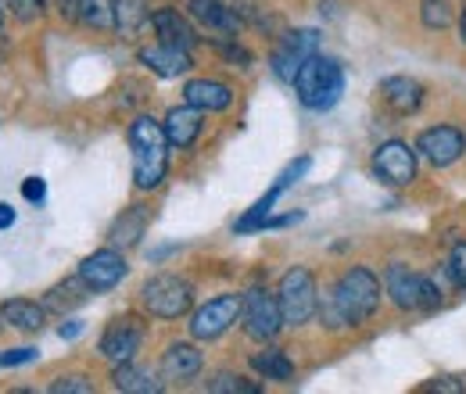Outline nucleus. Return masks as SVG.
<instances>
[{
	"label": "nucleus",
	"mask_w": 466,
	"mask_h": 394,
	"mask_svg": "<svg viewBox=\"0 0 466 394\" xmlns=\"http://www.w3.org/2000/svg\"><path fill=\"white\" fill-rule=\"evenodd\" d=\"M377 305H380V280L370 269L355 266L319 301V312H323V323L330 330H338V327H359V323H366L377 312Z\"/></svg>",
	"instance_id": "nucleus-1"
},
{
	"label": "nucleus",
	"mask_w": 466,
	"mask_h": 394,
	"mask_svg": "<svg viewBox=\"0 0 466 394\" xmlns=\"http://www.w3.org/2000/svg\"><path fill=\"white\" fill-rule=\"evenodd\" d=\"M129 147H133V183L140 190H155L169 169V136L166 126L151 115L129 122Z\"/></svg>",
	"instance_id": "nucleus-2"
},
{
	"label": "nucleus",
	"mask_w": 466,
	"mask_h": 394,
	"mask_svg": "<svg viewBox=\"0 0 466 394\" xmlns=\"http://www.w3.org/2000/svg\"><path fill=\"white\" fill-rule=\"evenodd\" d=\"M294 90H298V101L312 112H327L341 101L345 94V72H341V61L327 55H312L294 76Z\"/></svg>",
	"instance_id": "nucleus-3"
},
{
	"label": "nucleus",
	"mask_w": 466,
	"mask_h": 394,
	"mask_svg": "<svg viewBox=\"0 0 466 394\" xmlns=\"http://www.w3.org/2000/svg\"><path fill=\"white\" fill-rule=\"evenodd\" d=\"M277 301H280V312H284V323L288 327H301L316 316L319 308V290H316V280L309 269H291L280 277V287H277Z\"/></svg>",
	"instance_id": "nucleus-4"
},
{
	"label": "nucleus",
	"mask_w": 466,
	"mask_h": 394,
	"mask_svg": "<svg viewBox=\"0 0 466 394\" xmlns=\"http://www.w3.org/2000/svg\"><path fill=\"white\" fill-rule=\"evenodd\" d=\"M384 287H388V294H391V301H395L399 308H438V305H441L438 283L420 277V273H412L402 262L388 266Z\"/></svg>",
	"instance_id": "nucleus-5"
},
{
	"label": "nucleus",
	"mask_w": 466,
	"mask_h": 394,
	"mask_svg": "<svg viewBox=\"0 0 466 394\" xmlns=\"http://www.w3.org/2000/svg\"><path fill=\"white\" fill-rule=\"evenodd\" d=\"M240 319H244V330L251 340H273L284 327V312H280L277 294H269L262 287L240 294Z\"/></svg>",
	"instance_id": "nucleus-6"
},
{
	"label": "nucleus",
	"mask_w": 466,
	"mask_h": 394,
	"mask_svg": "<svg viewBox=\"0 0 466 394\" xmlns=\"http://www.w3.org/2000/svg\"><path fill=\"white\" fill-rule=\"evenodd\" d=\"M140 301L158 319H179L194 305V287L187 280H179V277H155V280L144 283Z\"/></svg>",
	"instance_id": "nucleus-7"
},
{
	"label": "nucleus",
	"mask_w": 466,
	"mask_h": 394,
	"mask_svg": "<svg viewBox=\"0 0 466 394\" xmlns=\"http://www.w3.org/2000/svg\"><path fill=\"white\" fill-rule=\"evenodd\" d=\"M237 319H240V294H223V298H212L208 305H201L194 312L190 334L198 340H216L223 338Z\"/></svg>",
	"instance_id": "nucleus-8"
},
{
	"label": "nucleus",
	"mask_w": 466,
	"mask_h": 394,
	"mask_svg": "<svg viewBox=\"0 0 466 394\" xmlns=\"http://www.w3.org/2000/svg\"><path fill=\"white\" fill-rule=\"evenodd\" d=\"M373 172L388 187H406L416 179V151L402 140H388L373 155Z\"/></svg>",
	"instance_id": "nucleus-9"
},
{
	"label": "nucleus",
	"mask_w": 466,
	"mask_h": 394,
	"mask_svg": "<svg viewBox=\"0 0 466 394\" xmlns=\"http://www.w3.org/2000/svg\"><path fill=\"white\" fill-rule=\"evenodd\" d=\"M416 151H420L434 169H445V166H452V162L463 158L466 136L456 126H434V129H423V133H420Z\"/></svg>",
	"instance_id": "nucleus-10"
},
{
	"label": "nucleus",
	"mask_w": 466,
	"mask_h": 394,
	"mask_svg": "<svg viewBox=\"0 0 466 394\" xmlns=\"http://www.w3.org/2000/svg\"><path fill=\"white\" fill-rule=\"evenodd\" d=\"M312 55H319V33L316 29H294L280 40V47L273 51V72L280 79L294 83L298 68L309 61Z\"/></svg>",
	"instance_id": "nucleus-11"
},
{
	"label": "nucleus",
	"mask_w": 466,
	"mask_h": 394,
	"mask_svg": "<svg viewBox=\"0 0 466 394\" xmlns=\"http://www.w3.org/2000/svg\"><path fill=\"white\" fill-rule=\"evenodd\" d=\"M79 277H83V283H86L94 294H97V290H112V287L126 277V258L118 255L116 248H101V251H94L90 258H83Z\"/></svg>",
	"instance_id": "nucleus-12"
},
{
	"label": "nucleus",
	"mask_w": 466,
	"mask_h": 394,
	"mask_svg": "<svg viewBox=\"0 0 466 394\" xmlns=\"http://www.w3.org/2000/svg\"><path fill=\"white\" fill-rule=\"evenodd\" d=\"M140 344H144V323H137L133 316H122V319H116V323L105 330V338H101V355H105L108 362H129V359L140 351Z\"/></svg>",
	"instance_id": "nucleus-13"
},
{
	"label": "nucleus",
	"mask_w": 466,
	"mask_h": 394,
	"mask_svg": "<svg viewBox=\"0 0 466 394\" xmlns=\"http://www.w3.org/2000/svg\"><path fill=\"white\" fill-rule=\"evenodd\" d=\"M183 101L201 112H227L233 105V90L219 79H190L183 86Z\"/></svg>",
	"instance_id": "nucleus-14"
},
{
	"label": "nucleus",
	"mask_w": 466,
	"mask_h": 394,
	"mask_svg": "<svg viewBox=\"0 0 466 394\" xmlns=\"http://www.w3.org/2000/svg\"><path fill=\"white\" fill-rule=\"evenodd\" d=\"M380 101L395 115H412L423 105V86L409 76H391L380 83Z\"/></svg>",
	"instance_id": "nucleus-15"
},
{
	"label": "nucleus",
	"mask_w": 466,
	"mask_h": 394,
	"mask_svg": "<svg viewBox=\"0 0 466 394\" xmlns=\"http://www.w3.org/2000/svg\"><path fill=\"white\" fill-rule=\"evenodd\" d=\"M61 18L76 22V25H94V29H108L116 25L112 18V0H58Z\"/></svg>",
	"instance_id": "nucleus-16"
},
{
	"label": "nucleus",
	"mask_w": 466,
	"mask_h": 394,
	"mask_svg": "<svg viewBox=\"0 0 466 394\" xmlns=\"http://www.w3.org/2000/svg\"><path fill=\"white\" fill-rule=\"evenodd\" d=\"M140 61H144L151 72L166 76V79H176V76L190 72V51L173 47V44H155V47H144V51H140Z\"/></svg>",
	"instance_id": "nucleus-17"
},
{
	"label": "nucleus",
	"mask_w": 466,
	"mask_h": 394,
	"mask_svg": "<svg viewBox=\"0 0 466 394\" xmlns=\"http://www.w3.org/2000/svg\"><path fill=\"white\" fill-rule=\"evenodd\" d=\"M162 126H166V136H169L173 147H190L198 140V133H201V108H194V105L173 108Z\"/></svg>",
	"instance_id": "nucleus-18"
},
{
	"label": "nucleus",
	"mask_w": 466,
	"mask_h": 394,
	"mask_svg": "<svg viewBox=\"0 0 466 394\" xmlns=\"http://www.w3.org/2000/svg\"><path fill=\"white\" fill-rule=\"evenodd\" d=\"M151 25H155V33H158V44H173V47H183V51H190L194 44H198V36H194V29L187 25V18H179V11H155L151 15Z\"/></svg>",
	"instance_id": "nucleus-19"
},
{
	"label": "nucleus",
	"mask_w": 466,
	"mask_h": 394,
	"mask_svg": "<svg viewBox=\"0 0 466 394\" xmlns=\"http://www.w3.org/2000/svg\"><path fill=\"white\" fill-rule=\"evenodd\" d=\"M162 373L166 380H194L201 373V351L194 344H173L166 355H162Z\"/></svg>",
	"instance_id": "nucleus-20"
},
{
	"label": "nucleus",
	"mask_w": 466,
	"mask_h": 394,
	"mask_svg": "<svg viewBox=\"0 0 466 394\" xmlns=\"http://www.w3.org/2000/svg\"><path fill=\"white\" fill-rule=\"evenodd\" d=\"M112 384H116V391H126V394H158L166 388L151 369L133 366V362H116Z\"/></svg>",
	"instance_id": "nucleus-21"
},
{
	"label": "nucleus",
	"mask_w": 466,
	"mask_h": 394,
	"mask_svg": "<svg viewBox=\"0 0 466 394\" xmlns=\"http://www.w3.org/2000/svg\"><path fill=\"white\" fill-rule=\"evenodd\" d=\"M187 7H190V18L201 22L205 29H212V33H237V15L223 0H190Z\"/></svg>",
	"instance_id": "nucleus-22"
},
{
	"label": "nucleus",
	"mask_w": 466,
	"mask_h": 394,
	"mask_svg": "<svg viewBox=\"0 0 466 394\" xmlns=\"http://www.w3.org/2000/svg\"><path fill=\"white\" fill-rule=\"evenodd\" d=\"M0 319H4V323H11L15 330H25V334H36V330H44V308H40L36 301H22V298H15V301H4V308H0Z\"/></svg>",
	"instance_id": "nucleus-23"
},
{
	"label": "nucleus",
	"mask_w": 466,
	"mask_h": 394,
	"mask_svg": "<svg viewBox=\"0 0 466 394\" xmlns=\"http://www.w3.org/2000/svg\"><path fill=\"white\" fill-rule=\"evenodd\" d=\"M251 369L258 373V377H266V380H280V384H288L294 377V366L291 359L280 351V348H269V351H258L255 359H251Z\"/></svg>",
	"instance_id": "nucleus-24"
},
{
	"label": "nucleus",
	"mask_w": 466,
	"mask_h": 394,
	"mask_svg": "<svg viewBox=\"0 0 466 394\" xmlns=\"http://www.w3.org/2000/svg\"><path fill=\"white\" fill-rule=\"evenodd\" d=\"M112 18L122 36H133L144 22H151V11L144 0H112Z\"/></svg>",
	"instance_id": "nucleus-25"
},
{
	"label": "nucleus",
	"mask_w": 466,
	"mask_h": 394,
	"mask_svg": "<svg viewBox=\"0 0 466 394\" xmlns=\"http://www.w3.org/2000/svg\"><path fill=\"white\" fill-rule=\"evenodd\" d=\"M90 294H94V290L83 283V277L65 280V283H58L51 294H47V308H58V312H65V308H72V305H83Z\"/></svg>",
	"instance_id": "nucleus-26"
},
{
	"label": "nucleus",
	"mask_w": 466,
	"mask_h": 394,
	"mask_svg": "<svg viewBox=\"0 0 466 394\" xmlns=\"http://www.w3.org/2000/svg\"><path fill=\"white\" fill-rule=\"evenodd\" d=\"M144 223H147V212H144L140 205H133V212L112 226V244H122V248L137 244V240H140V233H144Z\"/></svg>",
	"instance_id": "nucleus-27"
},
{
	"label": "nucleus",
	"mask_w": 466,
	"mask_h": 394,
	"mask_svg": "<svg viewBox=\"0 0 466 394\" xmlns=\"http://www.w3.org/2000/svg\"><path fill=\"white\" fill-rule=\"evenodd\" d=\"M423 25H427V29H449V25H452V7H449V0H423Z\"/></svg>",
	"instance_id": "nucleus-28"
},
{
	"label": "nucleus",
	"mask_w": 466,
	"mask_h": 394,
	"mask_svg": "<svg viewBox=\"0 0 466 394\" xmlns=\"http://www.w3.org/2000/svg\"><path fill=\"white\" fill-rule=\"evenodd\" d=\"M208 391H216V394H258V384H251V380H244V377H233V373H219V377L208 384Z\"/></svg>",
	"instance_id": "nucleus-29"
},
{
	"label": "nucleus",
	"mask_w": 466,
	"mask_h": 394,
	"mask_svg": "<svg viewBox=\"0 0 466 394\" xmlns=\"http://www.w3.org/2000/svg\"><path fill=\"white\" fill-rule=\"evenodd\" d=\"M7 4V11L18 18V22H33V18H40V11H44V0H4Z\"/></svg>",
	"instance_id": "nucleus-30"
},
{
	"label": "nucleus",
	"mask_w": 466,
	"mask_h": 394,
	"mask_svg": "<svg viewBox=\"0 0 466 394\" xmlns=\"http://www.w3.org/2000/svg\"><path fill=\"white\" fill-rule=\"evenodd\" d=\"M40 351L36 348H11V351H0V369H11V366H25V362H36Z\"/></svg>",
	"instance_id": "nucleus-31"
},
{
	"label": "nucleus",
	"mask_w": 466,
	"mask_h": 394,
	"mask_svg": "<svg viewBox=\"0 0 466 394\" xmlns=\"http://www.w3.org/2000/svg\"><path fill=\"white\" fill-rule=\"evenodd\" d=\"M449 273H452V280L460 283V287H466V244H456V248H452Z\"/></svg>",
	"instance_id": "nucleus-32"
},
{
	"label": "nucleus",
	"mask_w": 466,
	"mask_h": 394,
	"mask_svg": "<svg viewBox=\"0 0 466 394\" xmlns=\"http://www.w3.org/2000/svg\"><path fill=\"white\" fill-rule=\"evenodd\" d=\"M51 391H55V394H65V391H68V394H90L94 388H90L83 377H61V380H55V384H51Z\"/></svg>",
	"instance_id": "nucleus-33"
},
{
	"label": "nucleus",
	"mask_w": 466,
	"mask_h": 394,
	"mask_svg": "<svg viewBox=\"0 0 466 394\" xmlns=\"http://www.w3.org/2000/svg\"><path fill=\"white\" fill-rule=\"evenodd\" d=\"M22 194H25V201L40 205V201L47 197V187H44V179H40V176H29V179L22 183Z\"/></svg>",
	"instance_id": "nucleus-34"
},
{
	"label": "nucleus",
	"mask_w": 466,
	"mask_h": 394,
	"mask_svg": "<svg viewBox=\"0 0 466 394\" xmlns=\"http://www.w3.org/2000/svg\"><path fill=\"white\" fill-rule=\"evenodd\" d=\"M79 334H83V323H79V319H68V323H61V330H58L61 340H72V338H79Z\"/></svg>",
	"instance_id": "nucleus-35"
},
{
	"label": "nucleus",
	"mask_w": 466,
	"mask_h": 394,
	"mask_svg": "<svg viewBox=\"0 0 466 394\" xmlns=\"http://www.w3.org/2000/svg\"><path fill=\"white\" fill-rule=\"evenodd\" d=\"M11 223H15V208L11 205H0V229H7Z\"/></svg>",
	"instance_id": "nucleus-36"
},
{
	"label": "nucleus",
	"mask_w": 466,
	"mask_h": 394,
	"mask_svg": "<svg viewBox=\"0 0 466 394\" xmlns=\"http://www.w3.org/2000/svg\"><path fill=\"white\" fill-rule=\"evenodd\" d=\"M434 391H463V384H452V380H434Z\"/></svg>",
	"instance_id": "nucleus-37"
},
{
	"label": "nucleus",
	"mask_w": 466,
	"mask_h": 394,
	"mask_svg": "<svg viewBox=\"0 0 466 394\" xmlns=\"http://www.w3.org/2000/svg\"><path fill=\"white\" fill-rule=\"evenodd\" d=\"M460 40L466 44V7H463V15H460Z\"/></svg>",
	"instance_id": "nucleus-38"
},
{
	"label": "nucleus",
	"mask_w": 466,
	"mask_h": 394,
	"mask_svg": "<svg viewBox=\"0 0 466 394\" xmlns=\"http://www.w3.org/2000/svg\"><path fill=\"white\" fill-rule=\"evenodd\" d=\"M0 25H4V7H0Z\"/></svg>",
	"instance_id": "nucleus-39"
}]
</instances>
